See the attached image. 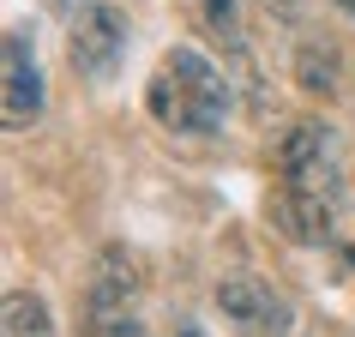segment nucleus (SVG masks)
<instances>
[{
    "mask_svg": "<svg viewBox=\"0 0 355 337\" xmlns=\"http://www.w3.org/2000/svg\"><path fill=\"white\" fill-rule=\"evenodd\" d=\"M199 19L217 42H223L229 55H241V6L235 0H199Z\"/></svg>",
    "mask_w": 355,
    "mask_h": 337,
    "instance_id": "10",
    "label": "nucleus"
},
{
    "mask_svg": "<svg viewBox=\"0 0 355 337\" xmlns=\"http://www.w3.org/2000/svg\"><path fill=\"white\" fill-rule=\"evenodd\" d=\"M127 12L121 6H109V0H91L85 12L73 19V31H67V55H73V67L91 85H103V78H114V67H121V55H127Z\"/></svg>",
    "mask_w": 355,
    "mask_h": 337,
    "instance_id": "3",
    "label": "nucleus"
},
{
    "mask_svg": "<svg viewBox=\"0 0 355 337\" xmlns=\"http://www.w3.org/2000/svg\"><path fill=\"white\" fill-rule=\"evenodd\" d=\"M271 229L295 247H319L331 241V205L313 187H277L271 193Z\"/></svg>",
    "mask_w": 355,
    "mask_h": 337,
    "instance_id": "6",
    "label": "nucleus"
},
{
    "mask_svg": "<svg viewBox=\"0 0 355 337\" xmlns=\"http://www.w3.org/2000/svg\"><path fill=\"white\" fill-rule=\"evenodd\" d=\"M331 150H337L331 121H319V114L295 121V127L283 132V145H277L283 187H313V193H319V181H331Z\"/></svg>",
    "mask_w": 355,
    "mask_h": 337,
    "instance_id": "4",
    "label": "nucleus"
},
{
    "mask_svg": "<svg viewBox=\"0 0 355 337\" xmlns=\"http://www.w3.org/2000/svg\"><path fill=\"white\" fill-rule=\"evenodd\" d=\"M295 85L307 96H325V103L343 91V55H337V42H319V37L301 42L295 49Z\"/></svg>",
    "mask_w": 355,
    "mask_h": 337,
    "instance_id": "8",
    "label": "nucleus"
},
{
    "mask_svg": "<svg viewBox=\"0 0 355 337\" xmlns=\"http://www.w3.org/2000/svg\"><path fill=\"white\" fill-rule=\"evenodd\" d=\"M337 6H343V12H349V19H355V0H337Z\"/></svg>",
    "mask_w": 355,
    "mask_h": 337,
    "instance_id": "15",
    "label": "nucleus"
},
{
    "mask_svg": "<svg viewBox=\"0 0 355 337\" xmlns=\"http://www.w3.org/2000/svg\"><path fill=\"white\" fill-rule=\"evenodd\" d=\"M145 109L168 132H217L229 109V85L199 49H168L145 85Z\"/></svg>",
    "mask_w": 355,
    "mask_h": 337,
    "instance_id": "1",
    "label": "nucleus"
},
{
    "mask_svg": "<svg viewBox=\"0 0 355 337\" xmlns=\"http://www.w3.org/2000/svg\"><path fill=\"white\" fill-rule=\"evenodd\" d=\"M0 114H6V132H24L42 114V67L31 55V37L24 31H6V60H0Z\"/></svg>",
    "mask_w": 355,
    "mask_h": 337,
    "instance_id": "5",
    "label": "nucleus"
},
{
    "mask_svg": "<svg viewBox=\"0 0 355 337\" xmlns=\"http://www.w3.org/2000/svg\"><path fill=\"white\" fill-rule=\"evenodd\" d=\"M42 6H49V12H60V19H78L91 0H42Z\"/></svg>",
    "mask_w": 355,
    "mask_h": 337,
    "instance_id": "12",
    "label": "nucleus"
},
{
    "mask_svg": "<svg viewBox=\"0 0 355 337\" xmlns=\"http://www.w3.org/2000/svg\"><path fill=\"white\" fill-rule=\"evenodd\" d=\"M343 265H349V271H355V241H349V247H343Z\"/></svg>",
    "mask_w": 355,
    "mask_h": 337,
    "instance_id": "14",
    "label": "nucleus"
},
{
    "mask_svg": "<svg viewBox=\"0 0 355 337\" xmlns=\"http://www.w3.org/2000/svg\"><path fill=\"white\" fill-rule=\"evenodd\" d=\"M0 319H6V337H55L49 301L31 295V289H12V295L0 301Z\"/></svg>",
    "mask_w": 355,
    "mask_h": 337,
    "instance_id": "9",
    "label": "nucleus"
},
{
    "mask_svg": "<svg viewBox=\"0 0 355 337\" xmlns=\"http://www.w3.org/2000/svg\"><path fill=\"white\" fill-rule=\"evenodd\" d=\"M139 265H132L127 247H103V259H96V277H91V319H121L132 313V301H139Z\"/></svg>",
    "mask_w": 355,
    "mask_h": 337,
    "instance_id": "7",
    "label": "nucleus"
},
{
    "mask_svg": "<svg viewBox=\"0 0 355 337\" xmlns=\"http://www.w3.org/2000/svg\"><path fill=\"white\" fill-rule=\"evenodd\" d=\"M217 313L229 319L235 337H289L295 331V307L253 271H229L217 277Z\"/></svg>",
    "mask_w": 355,
    "mask_h": 337,
    "instance_id": "2",
    "label": "nucleus"
},
{
    "mask_svg": "<svg viewBox=\"0 0 355 337\" xmlns=\"http://www.w3.org/2000/svg\"><path fill=\"white\" fill-rule=\"evenodd\" d=\"M265 6H277V12H301V0H265Z\"/></svg>",
    "mask_w": 355,
    "mask_h": 337,
    "instance_id": "13",
    "label": "nucleus"
},
{
    "mask_svg": "<svg viewBox=\"0 0 355 337\" xmlns=\"http://www.w3.org/2000/svg\"><path fill=\"white\" fill-rule=\"evenodd\" d=\"M85 337H145V331H139V319H132V313H121V319H91Z\"/></svg>",
    "mask_w": 355,
    "mask_h": 337,
    "instance_id": "11",
    "label": "nucleus"
}]
</instances>
